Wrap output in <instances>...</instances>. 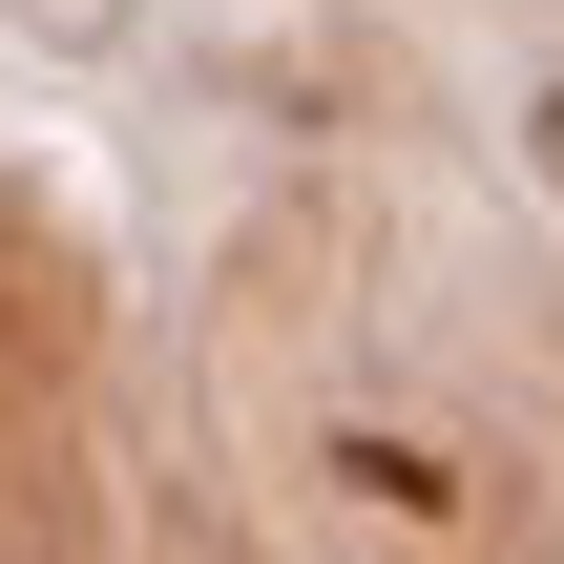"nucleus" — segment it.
<instances>
[{
    "label": "nucleus",
    "instance_id": "f257e3e1",
    "mask_svg": "<svg viewBox=\"0 0 564 564\" xmlns=\"http://www.w3.org/2000/svg\"><path fill=\"white\" fill-rule=\"evenodd\" d=\"M21 21H42V42H105V21H126V0H21Z\"/></svg>",
    "mask_w": 564,
    "mask_h": 564
},
{
    "label": "nucleus",
    "instance_id": "f03ea898",
    "mask_svg": "<svg viewBox=\"0 0 564 564\" xmlns=\"http://www.w3.org/2000/svg\"><path fill=\"white\" fill-rule=\"evenodd\" d=\"M523 147H544V188H564V84H544V105H523Z\"/></svg>",
    "mask_w": 564,
    "mask_h": 564
}]
</instances>
